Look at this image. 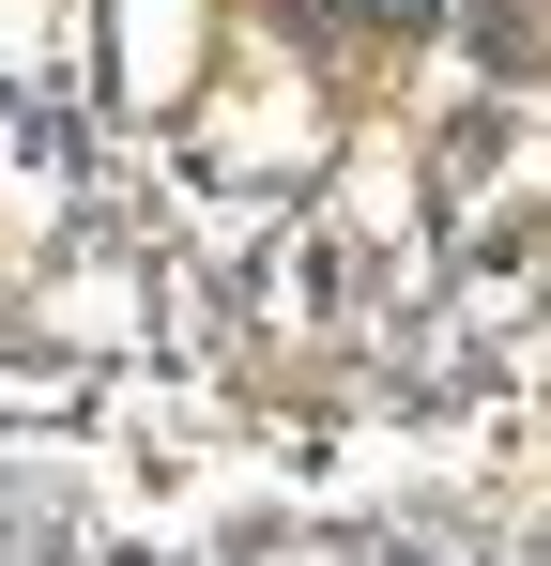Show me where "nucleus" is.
Instances as JSON below:
<instances>
[{"label": "nucleus", "instance_id": "f257e3e1", "mask_svg": "<svg viewBox=\"0 0 551 566\" xmlns=\"http://www.w3.org/2000/svg\"><path fill=\"white\" fill-rule=\"evenodd\" d=\"M367 15H398V31H414V15H445V0H367Z\"/></svg>", "mask_w": 551, "mask_h": 566}]
</instances>
